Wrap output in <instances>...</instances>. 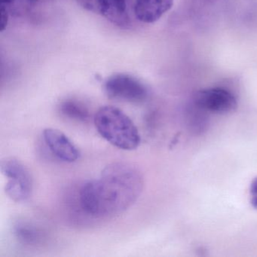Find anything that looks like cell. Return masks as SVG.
Returning a JSON list of instances; mask_svg holds the SVG:
<instances>
[{"label":"cell","instance_id":"7c38bea8","mask_svg":"<svg viewBox=\"0 0 257 257\" xmlns=\"http://www.w3.org/2000/svg\"><path fill=\"white\" fill-rule=\"evenodd\" d=\"M250 192L253 196H257V177L251 183Z\"/></svg>","mask_w":257,"mask_h":257},{"label":"cell","instance_id":"9a60e30c","mask_svg":"<svg viewBox=\"0 0 257 257\" xmlns=\"http://www.w3.org/2000/svg\"><path fill=\"white\" fill-rule=\"evenodd\" d=\"M30 1H31V2H38L40 0H30Z\"/></svg>","mask_w":257,"mask_h":257},{"label":"cell","instance_id":"6da1fadb","mask_svg":"<svg viewBox=\"0 0 257 257\" xmlns=\"http://www.w3.org/2000/svg\"><path fill=\"white\" fill-rule=\"evenodd\" d=\"M144 186V177L138 167L129 162H113L105 167L97 178L82 186L81 207L94 217L121 214L136 203Z\"/></svg>","mask_w":257,"mask_h":257},{"label":"cell","instance_id":"9c48e42d","mask_svg":"<svg viewBox=\"0 0 257 257\" xmlns=\"http://www.w3.org/2000/svg\"><path fill=\"white\" fill-rule=\"evenodd\" d=\"M13 232L21 243L27 246H37L43 243L45 233L40 227L28 221H19L13 226Z\"/></svg>","mask_w":257,"mask_h":257},{"label":"cell","instance_id":"30bf717a","mask_svg":"<svg viewBox=\"0 0 257 257\" xmlns=\"http://www.w3.org/2000/svg\"><path fill=\"white\" fill-rule=\"evenodd\" d=\"M61 113L67 118L85 122L89 118V112L85 105L74 100H66L60 104Z\"/></svg>","mask_w":257,"mask_h":257},{"label":"cell","instance_id":"4fadbf2b","mask_svg":"<svg viewBox=\"0 0 257 257\" xmlns=\"http://www.w3.org/2000/svg\"><path fill=\"white\" fill-rule=\"evenodd\" d=\"M251 204L254 208L257 210V196L252 197V199H251Z\"/></svg>","mask_w":257,"mask_h":257},{"label":"cell","instance_id":"8992f818","mask_svg":"<svg viewBox=\"0 0 257 257\" xmlns=\"http://www.w3.org/2000/svg\"><path fill=\"white\" fill-rule=\"evenodd\" d=\"M87 10L100 15L113 25L119 27L128 25L127 0H80Z\"/></svg>","mask_w":257,"mask_h":257},{"label":"cell","instance_id":"5b68a950","mask_svg":"<svg viewBox=\"0 0 257 257\" xmlns=\"http://www.w3.org/2000/svg\"><path fill=\"white\" fill-rule=\"evenodd\" d=\"M197 107L216 113H226L237 107V100L231 93L222 88H208L198 91L194 96Z\"/></svg>","mask_w":257,"mask_h":257},{"label":"cell","instance_id":"8fae6325","mask_svg":"<svg viewBox=\"0 0 257 257\" xmlns=\"http://www.w3.org/2000/svg\"><path fill=\"white\" fill-rule=\"evenodd\" d=\"M9 19H10V16H9L8 10H7V7L4 4H1V22H0V26H1V31L2 32H4L6 28H7Z\"/></svg>","mask_w":257,"mask_h":257},{"label":"cell","instance_id":"5bb4252c","mask_svg":"<svg viewBox=\"0 0 257 257\" xmlns=\"http://www.w3.org/2000/svg\"><path fill=\"white\" fill-rule=\"evenodd\" d=\"M1 1V4H4V5H7V4H11L13 3L14 0H0Z\"/></svg>","mask_w":257,"mask_h":257},{"label":"cell","instance_id":"7a4b0ae2","mask_svg":"<svg viewBox=\"0 0 257 257\" xmlns=\"http://www.w3.org/2000/svg\"><path fill=\"white\" fill-rule=\"evenodd\" d=\"M94 124L100 136L114 147L134 150L141 144V136L135 123L118 108L100 107L94 115Z\"/></svg>","mask_w":257,"mask_h":257},{"label":"cell","instance_id":"277c9868","mask_svg":"<svg viewBox=\"0 0 257 257\" xmlns=\"http://www.w3.org/2000/svg\"><path fill=\"white\" fill-rule=\"evenodd\" d=\"M104 91L110 99L132 103H142L149 96L148 88L141 81L125 73L109 76L105 82Z\"/></svg>","mask_w":257,"mask_h":257},{"label":"cell","instance_id":"52a82bcc","mask_svg":"<svg viewBox=\"0 0 257 257\" xmlns=\"http://www.w3.org/2000/svg\"><path fill=\"white\" fill-rule=\"evenodd\" d=\"M43 138L46 145L55 156L67 162L78 160L80 153L75 144L58 129L46 128L43 131Z\"/></svg>","mask_w":257,"mask_h":257},{"label":"cell","instance_id":"3957f363","mask_svg":"<svg viewBox=\"0 0 257 257\" xmlns=\"http://www.w3.org/2000/svg\"><path fill=\"white\" fill-rule=\"evenodd\" d=\"M0 170L8 179L5 192L12 200L21 202L29 198L33 189L32 177L22 162L15 158H6L0 162Z\"/></svg>","mask_w":257,"mask_h":257},{"label":"cell","instance_id":"ba28073f","mask_svg":"<svg viewBox=\"0 0 257 257\" xmlns=\"http://www.w3.org/2000/svg\"><path fill=\"white\" fill-rule=\"evenodd\" d=\"M174 2V0H135L134 13L140 22L155 23L172 8Z\"/></svg>","mask_w":257,"mask_h":257}]
</instances>
